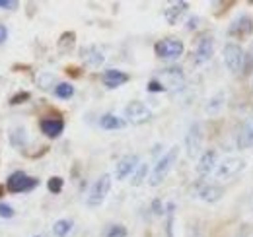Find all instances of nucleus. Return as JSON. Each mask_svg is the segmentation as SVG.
Here are the masks:
<instances>
[{"mask_svg":"<svg viewBox=\"0 0 253 237\" xmlns=\"http://www.w3.org/2000/svg\"><path fill=\"white\" fill-rule=\"evenodd\" d=\"M177 156H179V146H171V148L168 150L158 161H156V165L152 167L150 177H148L150 187H158V185H162V181H166V177H168L169 171H171V167H173L175 161H177Z\"/></svg>","mask_w":253,"mask_h":237,"instance_id":"f257e3e1","label":"nucleus"},{"mask_svg":"<svg viewBox=\"0 0 253 237\" xmlns=\"http://www.w3.org/2000/svg\"><path fill=\"white\" fill-rule=\"evenodd\" d=\"M222 57H224V66L234 72V74H240L246 66V51L236 45V43H226L224 49H222Z\"/></svg>","mask_w":253,"mask_h":237,"instance_id":"f03ea898","label":"nucleus"},{"mask_svg":"<svg viewBox=\"0 0 253 237\" xmlns=\"http://www.w3.org/2000/svg\"><path fill=\"white\" fill-rule=\"evenodd\" d=\"M244 169H246V159L238 158V156H230V158L222 159L220 163L216 165L214 177L218 181H228V179H234L236 175H240Z\"/></svg>","mask_w":253,"mask_h":237,"instance_id":"7ed1b4c3","label":"nucleus"},{"mask_svg":"<svg viewBox=\"0 0 253 237\" xmlns=\"http://www.w3.org/2000/svg\"><path fill=\"white\" fill-rule=\"evenodd\" d=\"M109 189H111V175H101V177L94 181V185L90 187V191H88V197H86V204L88 206H101L103 204V200L107 198V195H109Z\"/></svg>","mask_w":253,"mask_h":237,"instance_id":"20e7f679","label":"nucleus"},{"mask_svg":"<svg viewBox=\"0 0 253 237\" xmlns=\"http://www.w3.org/2000/svg\"><path fill=\"white\" fill-rule=\"evenodd\" d=\"M183 41H179V39H175V37H166V39H162L158 41L156 45H154V51H156V57L160 59H166V60H175L179 59L181 55H183Z\"/></svg>","mask_w":253,"mask_h":237,"instance_id":"39448f33","label":"nucleus"},{"mask_svg":"<svg viewBox=\"0 0 253 237\" xmlns=\"http://www.w3.org/2000/svg\"><path fill=\"white\" fill-rule=\"evenodd\" d=\"M39 185V181L35 177H30L28 173H24V171H16V173H12L8 181H6V189L10 191V193H14V195H20V193H30L33 191L35 187Z\"/></svg>","mask_w":253,"mask_h":237,"instance_id":"423d86ee","label":"nucleus"},{"mask_svg":"<svg viewBox=\"0 0 253 237\" xmlns=\"http://www.w3.org/2000/svg\"><path fill=\"white\" fill-rule=\"evenodd\" d=\"M125 118L130 124H146L152 120V111L142 101H130L125 107Z\"/></svg>","mask_w":253,"mask_h":237,"instance_id":"0eeeda50","label":"nucleus"},{"mask_svg":"<svg viewBox=\"0 0 253 237\" xmlns=\"http://www.w3.org/2000/svg\"><path fill=\"white\" fill-rule=\"evenodd\" d=\"M203 138H205L203 124L201 122H193L189 126V130H187V134H185V152H187L189 158H197L201 154V150H203Z\"/></svg>","mask_w":253,"mask_h":237,"instance_id":"6e6552de","label":"nucleus"},{"mask_svg":"<svg viewBox=\"0 0 253 237\" xmlns=\"http://www.w3.org/2000/svg\"><path fill=\"white\" fill-rule=\"evenodd\" d=\"M214 53V37L211 33H205L199 41H197V47H195V62L197 64H205L207 60H211Z\"/></svg>","mask_w":253,"mask_h":237,"instance_id":"1a4fd4ad","label":"nucleus"},{"mask_svg":"<svg viewBox=\"0 0 253 237\" xmlns=\"http://www.w3.org/2000/svg\"><path fill=\"white\" fill-rule=\"evenodd\" d=\"M140 165V159L136 154H130L119 159V163L115 165V179L117 181H125L126 177H130L134 173V169Z\"/></svg>","mask_w":253,"mask_h":237,"instance_id":"9d476101","label":"nucleus"},{"mask_svg":"<svg viewBox=\"0 0 253 237\" xmlns=\"http://www.w3.org/2000/svg\"><path fill=\"white\" fill-rule=\"evenodd\" d=\"M216 165H218V152L216 150H207L199 156L197 173L199 175H211V173H214Z\"/></svg>","mask_w":253,"mask_h":237,"instance_id":"9b49d317","label":"nucleus"},{"mask_svg":"<svg viewBox=\"0 0 253 237\" xmlns=\"http://www.w3.org/2000/svg\"><path fill=\"white\" fill-rule=\"evenodd\" d=\"M253 31V20L250 14H240L228 28V35L232 37H248Z\"/></svg>","mask_w":253,"mask_h":237,"instance_id":"f8f14e48","label":"nucleus"},{"mask_svg":"<svg viewBox=\"0 0 253 237\" xmlns=\"http://www.w3.org/2000/svg\"><path fill=\"white\" fill-rule=\"evenodd\" d=\"M187 10H189V2H185V0L171 2V4L164 10V18H166V22H168L169 26H175V24L187 14Z\"/></svg>","mask_w":253,"mask_h":237,"instance_id":"ddd939ff","label":"nucleus"},{"mask_svg":"<svg viewBox=\"0 0 253 237\" xmlns=\"http://www.w3.org/2000/svg\"><path fill=\"white\" fill-rule=\"evenodd\" d=\"M101 82H103L105 88L115 89L128 82V74L123 72V70H117V68H109V70H105L101 74Z\"/></svg>","mask_w":253,"mask_h":237,"instance_id":"4468645a","label":"nucleus"},{"mask_svg":"<svg viewBox=\"0 0 253 237\" xmlns=\"http://www.w3.org/2000/svg\"><path fill=\"white\" fill-rule=\"evenodd\" d=\"M39 128L47 138H59L64 130V122L59 117H47L39 122Z\"/></svg>","mask_w":253,"mask_h":237,"instance_id":"2eb2a0df","label":"nucleus"},{"mask_svg":"<svg viewBox=\"0 0 253 237\" xmlns=\"http://www.w3.org/2000/svg\"><path fill=\"white\" fill-rule=\"evenodd\" d=\"M199 198L203 200V202H209V204H214V202H218L222 198V195H224V189H222L220 185H203L201 189H199Z\"/></svg>","mask_w":253,"mask_h":237,"instance_id":"dca6fc26","label":"nucleus"},{"mask_svg":"<svg viewBox=\"0 0 253 237\" xmlns=\"http://www.w3.org/2000/svg\"><path fill=\"white\" fill-rule=\"evenodd\" d=\"M82 59H84V62H86L88 66L97 68V66H101V64L105 62V55H103V51H101L99 47L90 45V47H84V49H82Z\"/></svg>","mask_w":253,"mask_h":237,"instance_id":"f3484780","label":"nucleus"},{"mask_svg":"<svg viewBox=\"0 0 253 237\" xmlns=\"http://www.w3.org/2000/svg\"><path fill=\"white\" fill-rule=\"evenodd\" d=\"M99 126L103 130H119V128L125 126V118L117 117L113 113H105V115H101V118H99Z\"/></svg>","mask_w":253,"mask_h":237,"instance_id":"a211bd4d","label":"nucleus"},{"mask_svg":"<svg viewBox=\"0 0 253 237\" xmlns=\"http://www.w3.org/2000/svg\"><path fill=\"white\" fill-rule=\"evenodd\" d=\"M238 146L244 150V148H253V115L248 118L246 126L242 128L240 132V138H238Z\"/></svg>","mask_w":253,"mask_h":237,"instance_id":"6ab92c4d","label":"nucleus"},{"mask_svg":"<svg viewBox=\"0 0 253 237\" xmlns=\"http://www.w3.org/2000/svg\"><path fill=\"white\" fill-rule=\"evenodd\" d=\"M72 226H74L72 220H66V218L57 220V222L53 224V234H55V237H66L72 232Z\"/></svg>","mask_w":253,"mask_h":237,"instance_id":"aec40b11","label":"nucleus"},{"mask_svg":"<svg viewBox=\"0 0 253 237\" xmlns=\"http://www.w3.org/2000/svg\"><path fill=\"white\" fill-rule=\"evenodd\" d=\"M10 142H12L14 148H22V146H26V142H28V132H26V128L16 126V128L12 130V134H10Z\"/></svg>","mask_w":253,"mask_h":237,"instance_id":"412c9836","label":"nucleus"},{"mask_svg":"<svg viewBox=\"0 0 253 237\" xmlns=\"http://www.w3.org/2000/svg\"><path fill=\"white\" fill-rule=\"evenodd\" d=\"M146 177H148V163H140L134 169V173L130 175V185L132 187H138V185H142L146 181Z\"/></svg>","mask_w":253,"mask_h":237,"instance_id":"4be33fe9","label":"nucleus"},{"mask_svg":"<svg viewBox=\"0 0 253 237\" xmlns=\"http://www.w3.org/2000/svg\"><path fill=\"white\" fill-rule=\"evenodd\" d=\"M53 91H55V95H57L59 99H70V97L74 95V86L68 84V82H59Z\"/></svg>","mask_w":253,"mask_h":237,"instance_id":"5701e85b","label":"nucleus"},{"mask_svg":"<svg viewBox=\"0 0 253 237\" xmlns=\"http://www.w3.org/2000/svg\"><path fill=\"white\" fill-rule=\"evenodd\" d=\"M105 237H126V228L123 224H113L105 230Z\"/></svg>","mask_w":253,"mask_h":237,"instance_id":"b1692460","label":"nucleus"},{"mask_svg":"<svg viewBox=\"0 0 253 237\" xmlns=\"http://www.w3.org/2000/svg\"><path fill=\"white\" fill-rule=\"evenodd\" d=\"M74 39H76V35H74L72 31H70V33H63V37H61V41H59V49H61V51H68V49H72Z\"/></svg>","mask_w":253,"mask_h":237,"instance_id":"393cba45","label":"nucleus"},{"mask_svg":"<svg viewBox=\"0 0 253 237\" xmlns=\"http://www.w3.org/2000/svg\"><path fill=\"white\" fill-rule=\"evenodd\" d=\"M63 185H64V181L61 177H51L49 179V183H47L49 191H51V193H55V195L63 191Z\"/></svg>","mask_w":253,"mask_h":237,"instance_id":"a878e982","label":"nucleus"},{"mask_svg":"<svg viewBox=\"0 0 253 237\" xmlns=\"http://www.w3.org/2000/svg\"><path fill=\"white\" fill-rule=\"evenodd\" d=\"M14 208L10 206V204H6V202H0V218L2 220H10V218H14Z\"/></svg>","mask_w":253,"mask_h":237,"instance_id":"bb28decb","label":"nucleus"},{"mask_svg":"<svg viewBox=\"0 0 253 237\" xmlns=\"http://www.w3.org/2000/svg\"><path fill=\"white\" fill-rule=\"evenodd\" d=\"M37 82H39V86L43 89H49L51 86H49V82L53 84L55 82V78H53V74H41L39 78H37Z\"/></svg>","mask_w":253,"mask_h":237,"instance_id":"cd10ccee","label":"nucleus"},{"mask_svg":"<svg viewBox=\"0 0 253 237\" xmlns=\"http://www.w3.org/2000/svg\"><path fill=\"white\" fill-rule=\"evenodd\" d=\"M250 70H253V43H252V47L248 49V53H246V66H244V74H248Z\"/></svg>","mask_w":253,"mask_h":237,"instance_id":"c85d7f7f","label":"nucleus"},{"mask_svg":"<svg viewBox=\"0 0 253 237\" xmlns=\"http://www.w3.org/2000/svg\"><path fill=\"white\" fill-rule=\"evenodd\" d=\"M148 91H166V86L160 82L158 78H154V80L148 82Z\"/></svg>","mask_w":253,"mask_h":237,"instance_id":"c756f323","label":"nucleus"},{"mask_svg":"<svg viewBox=\"0 0 253 237\" xmlns=\"http://www.w3.org/2000/svg\"><path fill=\"white\" fill-rule=\"evenodd\" d=\"M18 6H20V2H16V0H0L2 10H18Z\"/></svg>","mask_w":253,"mask_h":237,"instance_id":"7c9ffc66","label":"nucleus"},{"mask_svg":"<svg viewBox=\"0 0 253 237\" xmlns=\"http://www.w3.org/2000/svg\"><path fill=\"white\" fill-rule=\"evenodd\" d=\"M152 210H154L156 216H162V214L166 212V208H164V204H162V200H158V198L152 202Z\"/></svg>","mask_w":253,"mask_h":237,"instance_id":"2f4dec72","label":"nucleus"},{"mask_svg":"<svg viewBox=\"0 0 253 237\" xmlns=\"http://www.w3.org/2000/svg\"><path fill=\"white\" fill-rule=\"evenodd\" d=\"M28 97H30V93H18L16 97H12L10 103H12V105H18V101H24V99H28Z\"/></svg>","mask_w":253,"mask_h":237,"instance_id":"473e14b6","label":"nucleus"},{"mask_svg":"<svg viewBox=\"0 0 253 237\" xmlns=\"http://www.w3.org/2000/svg\"><path fill=\"white\" fill-rule=\"evenodd\" d=\"M6 39H8V30H6V28L0 24V45H2Z\"/></svg>","mask_w":253,"mask_h":237,"instance_id":"72a5a7b5","label":"nucleus"},{"mask_svg":"<svg viewBox=\"0 0 253 237\" xmlns=\"http://www.w3.org/2000/svg\"><path fill=\"white\" fill-rule=\"evenodd\" d=\"M197 24H199V18H191L189 22H187V30H195L197 28Z\"/></svg>","mask_w":253,"mask_h":237,"instance_id":"f704fd0d","label":"nucleus"},{"mask_svg":"<svg viewBox=\"0 0 253 237\" xmlns=\"http://www.w3.org/2000/svg\"><path fill=\"white\" fill-rule=\"evenodd\" d=\"M250 208H252V212H253V193H252V197H250Z\"/></svg>","mask_w":253,"mask_h":237,"instance_id":"c9c22d12","label":"nucleus"},{"mask_svg":"<svg viewBox=\"0 0 253 237\" xmlns=\"http://www.w3.org/2000/svg\"><path fill=\"white\" fill-rule=\"evenodd\" d=\"M35 237H41V236H35Z\"/></svg>","mask_w":253,"mask_h":237,"instance_id":"e433bc0d","label":"nucleus"},{"mask_svg":"<svg viewBox=\"0 0 253 237\" xmlns=\"http://www.w3.org/2000/svg\"><path fill=\"white\" fill-rule=\"evenodd\" d=\"M238 237H242V236H238Z\"/></svg>","mask_w":253,"mask_h":237,"instance_id":"4c0bfd02","label":"nucleus"}]
</instances>
